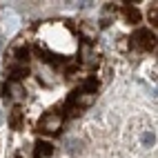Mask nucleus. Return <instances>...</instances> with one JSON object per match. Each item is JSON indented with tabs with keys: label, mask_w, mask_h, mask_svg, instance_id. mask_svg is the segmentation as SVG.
<instances>
[{
	"label": "nucleus",
	"mask_w": 158,
	"mask_h": 158,
	"mask_svg": "<svg viewBox=\"0 0 158 158\" xmlns=\"http://www.w3.org/2000/svg\"><path fill=\"white\" fill-rule=\"evenodd\" d=\"M38 127H40V131H45V134H58L60 127H62V114H58V111H47L43 118H40Z\"/></svg>",
	"instance_id": "f03ea898"
},
{
	"label": "nucleus",
	"mask_w": 158,
	"mask_h": 158,
	"mask_svg": "<svg viewBox=\"0 0 158 158\" xmlns=\"http://www.w3.org/2000/svg\"><path fill=\"white\" fill-rule=\"evenodd\" d=\"M78 58H80L82 62H87V65H94V62L98 60V58H96V51H94V47H91V43H82V45H80Z\"/></svg>",
	"instance_id": "20e7f679"
},
{
	"label": "nucleus",
	"mask_w": 158,
	"mask_h": 158,
	"mask_svg": "<svg viewBox=\"0 0 158 158\" xmlns=\"http://www.w3.org/2000/svg\"><path fill=\"white\" fill-rule=\"evenodd\" d=\"M131 45L136 49H143V51H149L156 47V36H154V31L149 29H136L134 31V36H131Z\"/></svg>",
	"instance_id": "f257e3e1"
},
{
	"label": "nucleus",
	"mask_w": 158,
	"mask_h": 158,
	"mask_svg": "<svg viewBox=\"0 0 158 158\" xmlns=\"http://www.w3.org/2000/svg\"><path fill=\"white\" fill-rule=\"evenodd\" d=\"M154 143H156V136H154L152 131H145V134H143V145H145V147H152Z\"/></svg>",
	"instance_id": "9d476101"
},
{
	"label": "nucleus",
	"mask_w": 158,
	"mask_h": 158,
	"mask_svg": "<svg viewBox=\"0 0 158 158\" xmlns=\"http://www.w3.org/2000/svg\"><path fill=\"white\" fill-rule=\"evenodd\" d=\"M40 80H45V85H54L56 78H54V71H51V67H40Z\"/></svg>",
	"instance_id": "0eeeda50"
},
{
	"label": "nucleus",
	"mask_w": 158,
	"mask_h": 158,
	"mask_svg": "<svg viewBox=\"0 0 158 158\" xmlns=\"http://www.w3.org/2000/svg\"><path fill=\"white\" fill-rule=\"evenodd\" d=\"M80 31H82V36H85V43H89V40L96 36V29L91 25H80Z\"/></svg>",
	"instance_id": "6e6552de"
},
{
	"label": "nucleus",
	"mask_w": 158,
	"mask_h": 158,
	"mask_svg": "<svg viewBox=\"0 0 158 158\" xmlns=\"http://www.w3.org/2000/svg\"><path fill=\"white\" fill-rule=\"evenodd\" d=\"M2 123H5V114H2V111H0V125H2Z\"/></svg>",
	"instance_id": "f8f14e48"
},
{
	"label": "nucleus",
	"mask_w": 158,
	"mask_h": 158,
	"mask_svg": "<svg viewBox=\"0 0 158 158\" xmlns=\"http://www.w3.org/2000/svg\"><path fill=\"white\" fill-rule=\"evenodd\" d=\"M51 152H54V145H51L49 140H38L36 147H34V154L36 158H49Z\"/></svg>",
	"instance_id": "39448f33"
},
{
	"label": "nucleus",
	"mask_w": 158,
	"mask_h": 158,
	"mask_svg": "<svg viewBox=\"0 0 158 158\" xmlns=\"http://www.w3.org/2000/svg\"><path fill=\"white\" fill-rule=\"evenodd\" d=\"M123 14H125V18H127L129 23H134V25L140 20V14H138V9H136V7H129V5H127V7L123 9Z\"/></svg>",
	"instance_id": "423d86ee"
},
{
	"label": "nucleus",
	"mask_w": 158,
	"mask_h": 158,
	"mask_svg": "<svg viewBox=\"0 0 158 158\" xmlns=\"http://www.w3.org/2000/svg\"><path fill=\"white\" fill-rule=\"evenodd\" d=\"M20 118H23V111H20V109H14L11 116H9V120H11L14 127H20Z\"/></svg>",
	"instance_id": "1a4fd4ad"
},
{
	"label": "nucleus",
	"mask_w": 158,
	"mask_h": 158,
	"mask_svg": "<svg viewBox=\"0 0 158 158\" xmlns=\"http://www.w3.org/2000/svg\"><path fill=\"white\" fill-rule=\"evenodd\" d=\"M5 98H11V100H16V102H20V100H25V87H23V82L20 80H9L7 85H5Z\"/></svg>",
	"instance_id": "7ed1b4c3"
},
{
	"label": "nucleus",
	"mask_w": 158,
	"mask_h": 158,
	"mask_svg": "<svg viewBox=\"0 0 158 158\" xmlns=\"http://www.w3.org/2000/svg\"><path fill=\"white\" fill-rule=\"evenodd\" d=\"M67 145H69V152H76V149H80V140H69Z\"/></svg>",
	"instance_id": "9b49d317"
}]
</instances>
